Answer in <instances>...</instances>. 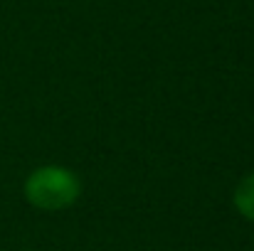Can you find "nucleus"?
I'll return each instance as SVG.
<instances>
[{
    "instance_id": "obj_1",
    "label": "nucleus",
    "mask_w": 254,
    "mask_h": 251,
    "mask_svg": "<svg viewBox=\"0 0 254 251\" xmlns=\"http://www.w3.org/2000/svg\"><path fill=\"white\" fill-rule=\"evenodd\" d=\"M22 195L27 204L40 212H62L77 204L82 195V180L72 167L40 165L25 177Z\"/></svg>"
},
{
    "instance_id": "obj_2",
    "label": "nucleus",
    "mask_w": 254,
    "mask_h": 251,
    "mask_svg": "<svg viewBox=\"0 0 254 251\" xmlns=\"http://www.w3.org/2000/svg\"><path fill=\"white\" fill-rule=\"evenodd\" d=\"M232 204H235V209L240 212L242 219L254 224V172L245 175L237 182V187L232 192Z\"/></svg>"
}]
</instances>
